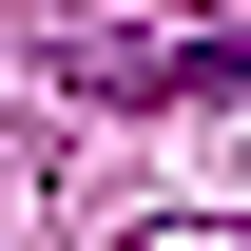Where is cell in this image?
Instances as JSON below:
<instances>
[{
    "label": "cell",
    "instance_id": "6da1fadb",
    "mask_svg": "<svg viewBox=\"0 0 251 251\" xmlns=\"http://www.w3.org/2000/svg\"><path fill=\"white\" fill-rule=\"evenodd\" d=\"M116 97H251V39H174V58H116Z\"/></svg>",
    "mask_w": 251,
    "mask_h": 251
}]
</instances>
